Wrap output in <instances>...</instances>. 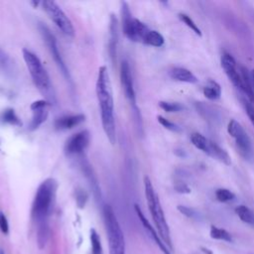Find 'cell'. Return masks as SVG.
I'll list each match as a JSON object with an SVG mask.
<instances>
[{"label":"cell","mask_w":254,"mask_h":254,"mask_svg":"<svg viewBox=\"0 0 254 254\" xmlns=\"http://www.w3.org/2000/svg\"><path fill=\"white\" fill-rule=\"evenodd\" d=\"M96 96L100 106V115L103 131L109 140L114 145L116 143V127L114 118V99L110 76L105 65L98 68L96 84Z\"/></svg>","instance_id":"6da1fadb"},{"label":"cell","mask_w":254,"mask_h":254,"mask_svg":"<svg viewBox=\"0 0 254 254\" xmlns=\"http://www.w3.org/2000/svg\"><path fill=\"white\" fill-rule=\"evenodd\" d=\"M57 190L58 182L53 178L46 179L38 187L31 209V215L37 224V228L49 226V216L54 205Z\"/></svg>","instance_id":"7a4b0ae2"},{"label":"cell","mask_w":254,"mask_h":254,"mask_svg":"<svg viewBox=\"0 0 254 254\" xmlns=\"http://www.w3.org/2000/svg\"><path fill=\"white\" fill-rule=\"evenodd\" d=\"M144 190H145V196L148 204L149 211L151 213L153 222L155 224L156 230L164 243L167 245V247L172 250L173 249V243L171 238V232L170 228L163 210V207L160 202L159 195L149 179V177H144Z\"/></svg>","instance_id":"3957f363"},{"label":"cell","mask_w":254,"mask_h":254,"mask_svg":"<svg viewBox=\"0 0 254 254\" xmlns=\"http://www.w3.org/2000/svg\"><path fill=\"white\" fill-rule=\"evenodd\" d=\"M22 53L30 75L38 90L45 96L46 100H48L50 103L54 102L56 96L51 82V78L42 62L37 57V55L29 51L28 49H23Z\"/></svg>","instance_id":"277c9868"},{"label":"cell","mask_w":254,"mask_h":254,"mask_svg":"<svg viewBox=\"0 0 254 254\" xmlns=\"http://www.w3.org/2000/svg\"><path fill=\"white\" fill-rule=\"evenodd\" d=\"M102 214L108 240L109 254H126L124 234L111 205L104 204Z\"/></svg>","instance_id":"5b68a950"},{"label":"cell","mask_w":254,"mask_h":254,"mask_svg":"<svg viewBox=\"0 0 254 254\" xmlns=\"http://www.w3.org/2000/svg\"><path fill=\"white\" fill-rule=\"evenodd\" d=\"M122 30L126 38L132 42L143 43L148 32L151 30L139 19L133 18L126 2H121Z\"/></svg>","instance_id":"8992f818"},{"label":"cell","mask_w":254,"mask_h":254,"mask_svg":"<svg viewBox=\"0 0 254 254\" xmlns=\"http://www.w3.org/2000/svg\"><path fill=\"white\" fill-rule=\"evenodd\" d=\"M227 132L234 140L239 155L246 161H251L254 157L252 141L242 125L235 119H230L227 124Z\"/></svg>","instance_id":"52a82bcc"},{"label":"cell","mask_w":254,"mask_h":254,"mask_svg":"<svg viewBox=\"0 0 254 254\" xmlns=\"http://www.w3.org/2000/svg\"><path fill=\"white\" fill-rule=\"evenodd\" d=\"M190 139L191 144L197 150H200L202 153L209 156L213 160H216L226 166H229L231 164V158L229 154L218 144L209 140L204 135L198 132H194L190 135Z\"/></svg>","instance_id":"ba28073f"},{"label":"cell","mask_w":254,"mask_h":254,"mask_svg":"<svg viewBox=\"0 0 254 254\" xmlns=\"http://www.w3.org/2000/svg\"><path fill=\"white\" fill-rule=\"evenodd\" d=\"M44 11L49 18L55 23V25L61 30V32L66 37H73L75 32L73 25L62 8L53 0H44L42 2Z\"/></svg>","instance_id":"9c48e42d"},{"label":"cell","mask_w":254,"mask_h":254,"mask_svg":"<svg viewBox=\"0 0 254 254\" xmlns=\"http://www.w3.org/2000/svg\"><path fill=\"white\" fill-rule=\"evenodd\" d=\"M40 28V32L43 36V39L55 61V63L57 64L59 69L61 70L62 74L67 79V80H70V75H69V71H68V68L66 67V64H64V61L61 55V52H60V49H59V46H58V43H57V40L54 36V34L50 31V29L41 24L39 26Z\"/></svg>","instance_id":"30bf717a"},{"label":"cell","mask_w":254,"mask_h":254,"mask_svg":"<svg viewBox=\"0 0 254 254\" xmlns=\"http://www.w3.org/2000/svg\"><path fill=\"white\" fill-rule=\"evenodd\" d=\"M120 79H121V84H122V88L125 96L129 101L130 105L132 106L133 111L137 114L138 118L140 119V112L136 104V93L134 89V82H133V77L131 73V68L128 62L126 61H123L120 65Z\"/></svg>","instance_id":"8fae6325"},{"label":"cell","mask_w":254,"mask_h":254,"mask_svg":"<svg viewBox=\"0 0 254 254\" xmlns=\"http://www.w3.org/2000/svg\"><path fill=\"white\" fill-rule=\"evenodd\" d=\"M221 66L227 75L228 79L231 81V83L241 92L244 93V85L242 76L240 73V69L237 66V63L233 56L227 52H223L220 59Z\"/></svg>","instance_id":"7c38bea8"},{"label":"cell","mask_w":254,"mask_h":254,"mask_svg":"<svg viewBox=\"0 0 254 254\" xmlns=\"http://www.w3.org/2000/svg\"><path fill=\"white\" fill-rule=\"evenodd\" d=\"M90 142V133L87 130L79 131L71 135L64 144V153L67 156L78 155L82 153Z\"/></svg>","instance_id":"4fadbf2b"},{"label":"cell","mask_w":254,"mask_h":254,"mask_svg":"<svg viewBox=\"0 0 254 254\" xmlns=\"http://www.w3.org/2000/svg\"><path fill=\"white\" fill-rule=\"evenodd\" d=\"M50 104L51 103L46 99L36 100L31 104L30 108L32 111V119L29 124V129L31 131L38 129L47 120Z\"/></svg>","instance_id":"5bb4252c"},{"label":"cell","mask_w":254,"mask_h":254,"mask_svg":"<svg viewBox=\"0 0 254 254\" xmlns=\"http://www.w3.org/2000/svg\"><path fill=\"white\" fill-rule=\"evenodd\" d=\"M135 211L137 213V216L139 218V220L141 221L143 227L145 228V230L147 231V233L149 234V236L154 240V242L158 245V247L160 248V250L163 252V254H171V250L167 247V245L164 243V241L162 240V238L160 237V235L158 234L157 230H155V228L151 225V223L149 222V220L146 218V216L144 215L143 211L141 210L140 206L138 204L134 205Z\"/></svg>","instance_id":"9a60e30c"},{"label":"cell","mask_w":254,"mask_h":254,"mask_svg":"<svg viewBox=\"0 0 254 254\" xmlns=\"http://www.w3.org/2000/svg\"><path fill=\"white\" fill-rule=\"evenodd\" d=\"M109 31H110V34H109V42H108V52L112 62L114 63L116 60L117 45H118V21L113 14H111L110 16Z\"/></svg>","instance_id":"2e32d148"},{"label":"cell","mask_w":254,"mask_h":254,"mask_svg":"<svg viewBox=\"0 0 254 254\" xmlns=\"http://www.w3.org/2000/svg\"><path fill=\"white\" fill-rule=\"evenodd\" d=\"M85 119L83 114H71V115H64L59 117L55 121V127L58 130H67L71 129L80 123H82Z\"/></svg>","instance_id":"e0dca14e"},{"label":"cell","mask_w":254,"mask_h":254,"mask_svg":"<svg viewBox=\"0 0 254 254\" xmlns=\"http://www.w3.org/2000/svg\"><path fill=\"white\" fill-rule=\"evenodd\" d=\"M169 75L171 78L177 81L181 82H187V83H195L197 82V77L190 71V69L182 66H176L170 69Z\"/></svg>","instance_id":"ac0fdd59"},{"label":"cell","mask_w":254,"mask_h":254,"mask_svg":"<svg viewBox=\"0 0 254 254\" xmlns=\"http://www.w3.org/2000/svg\"><path fill=\"white\" fill-rule=\"evenodd\" d=\"M202 93L209 100H217L221 95V86L217 81L209 79L202 87Z\"/></svg>","instance_id":"d6986e66"},{"label":"cell","mask_w":254,"mask_h":254,"mask_svg":"<svg viewBox=\"0 0 254 254\" xmlns=\"http://www.w3.org/2000/svg\"><path fill=\"white\" fill-rule=\"evenodd\" d=\"M234 211L241 221L251 226H254V210L244 204H240L235 207Z\"/></svg>","instance_id":"ffe728a7"},{"label":"cell","mask_w":254,"mask_h":254,"mask_svg":"<svg viewBox=\"0 0 254 254\" xmlns=\"http://www.w3.org/2000/svg\"><path fill=\"white\" fill-rule=\"evenodd\" d=\"M209 235L212 239H215V240H221V241H225V242L233 241V238H232V235L230 234V232H228L224 228H221V227H218L215 225L210 226Z\"/></svg>","instance_id":"44dd1931"},{"label":"cell","mask_w":254,"mask_h":254,"mask_svg":"<svg viewBox=\"0 0 254 254\" xmlns=\"http://www.w3.org/2000/svg\"><path fill=\"white\" fill-rule=\"evenodd\" d=\"M164 43H165L164 37L161 35V33H159L158 31H155V30H150L143 42V44H146V45H149L152 47H156V48L162 47L164 45Z\"/></svg>","instance_id":"7402d4cb"},{"label":"cell","mask_w":254,"mask_h":254,"mask_svg":"<svg viewBox=\"0 0 254 254\" xmlns=\"http://www.w3.org/2000/svg\"><path fill=\"white\" fill-rule=\"evenodd\" d=\"M215 198L220 202H229L235 199V193L228 189L219 188L215 190Z\"/></svg>","instance_id":"603a6c76"},{"label":"cell","mask_w":254,"mask_h":254,"mask_svg":"<svg viewBox=\"0 0 254 254\" xmlns=\"http://www.w3.org/2000/svg\"><path fill=\"white\" fill-rule=\"evenodd\" d=\"M90 244L91 254H102V245L99 234L94 228L90 229Z\"/></svg>","instance_id":"cb8c5ba5"},{"label":"cell","mask_w":254,"mask_h":254,"mask_svg":"<svg viewBox=\"0 0 254 254\" xmlns=\"http://www.w3.org/2000/svg\"><path fill=\"white\" fill-rule=\"evenodd\" d=\"M1 119L3 122L8 123L10 125H15V126H19L21 125V120L20 118L16 115L15 111L12 108H8L6 110H4L1 114Z\"/></svg>","instance_id":"d4e9b609"},{"label":"cell","mask_w":254,"mask_h":254,"mask_svg":"<svg viewBox=\"0 0 254 254\" xmlns=\"http://www.w3.org/2000/svg\"><path fill=\"white\" fill-rule=\"evenodd\" d=\"M178 17H179V19L188 27V28H190L195 35H197V36H199V37H201V30L198 28V26L194 23V21L188 15V14H186V13H179L178 14Z\"/></svg>","instance_id":"484cf974"},{"label":"cell","mask_w":254,"mask_h":254,"mask_svg":"<svg viewBox=\"0 0 254 254\" xmlns=\"http://www.w3.org/2000/svg\"><path fill=\"white\" fill-rule=\"evenodd\" d=\"M160 107L166 112H179L184 109V106L179 102H171V101H160Z\"/></svg>","instance_id":"4316f807"},{"label":"cell","mask_w":254,"mask_h":254,"mask_svg":"<svg viewBox=\"0 0 254 254\" xmlns=\"http://www.w3.org/2000/svg\"><path fill=\"white\" fill-rule=\"evenodd\" d=\"M241 100V103L243 105V108L245 110V113L247 114L250 122L252 123V125L254 126V106L253 104L246 98V97H243V98H240Z\"/></svg>","instance_id":"83f0119b"},{"label":"cell","mask_w":254,"mask_h":254,"mask_svg":"<svg viewBox=\"0 0 254 254\" xmlns=\"http://www.w3.org/2000/svg\"><path fill=\"white\" fill-rule=\"evenodd\" d=\"M87 198H88V195L86 193V191L82 189H76L75 190V201H76V204L79 208H83L86 201H87Z\"/></svg>","instance_id":"f1b7e54d"},{"label":"cell","mask_w":254,"mask_h":254,"mask_svg":"<svg viewBox=\"0 0 254 254\" xmlns=\"http://www.w3.org/2000/svg\"><path fill=\"white\" fill-rule=\"evenodd\" d=\"M157 119H158L159 123H160L163 127H165L166 129H168V130H170V131H173V132H179V131H180V127H179L177 124H175L174 122L168 120L167 118L163 117L162 115H158V116H157Z\"/></svg>","instance_id":"f546056e"},{"label":"cell","mask_w":254,"mask_h":254,"mask_svg":"<svg viewBox=\"0 0 254 254\" xmlns=\"http://www.w3.org/2000/svg\"><path fill=\"white\" fill-rule=\"evenodd\" d=\"M177 208L181 213H183L184 215H186L190 218L197 217V212L194 209L190 208V207H188V206H185V205H178Z\"/></svg>","instance_id":"4dcf8cb0"},{"label":"cell","mask_w":254,"mask_h":254,"mask_svg":"<svg viewBox=\"0 0 254 254\" xmlns=\"http://www.w3.org/2000/svg\"><path fill=\"white\" fill-rule=\"evenodd\" d=\"M0 230L3 234H8L9 232V223L6 215L0 211Z\"/></svg>","instance_id":"1f68e13d"},{"label":"cell","mask_w":254,"mask_h":254,"mask_svg":"<svg viewBox=\"0 0 254 254\" xmlns=\"http://www.w3.org/2000/svg\"><path fill=\"white\" fill-rule=\"evenodd\" d=\"M251 80H252V86H253V90H254V69L251 70Z\"/></svg>","instance_id":"d6a6232c"},{"label":"cell","mask_w":254,"mask_h":254,"mask_svg":"<svg viewBox=\"0 0 254 254\" xmlns=\"http://www.w3.org/2000/svg\"><path fill=\"white\" fill-rule=\"evenodd\" d=\"M202 249V251L204 252V253H207V254H212L210 251H208L209 249H206V248H201Z\"/></svg>","instance_id":"836d02e7"},{"label":"cell","mask_w":254,"mask_h":254,"mask_svg":"<svg viewBox=\"0 0 254 254\" xmlns=\"http://www.w3.org/2000/svg\"><path fill=\"white\" fill-rule=\"evenodd\" d=\"M0 254H4V252H3L1 249H0Z\"/></svg>","instance_id":"e575fe53"}]
</instances>
